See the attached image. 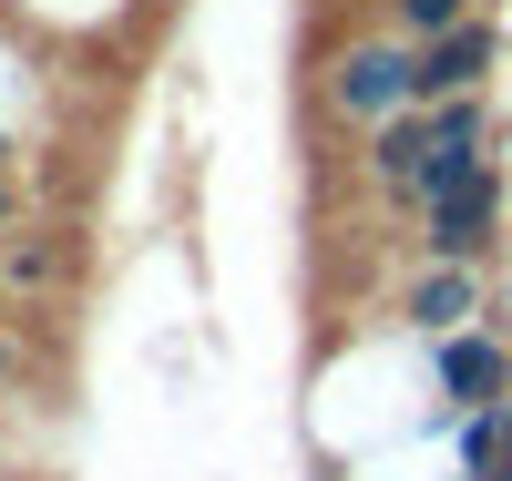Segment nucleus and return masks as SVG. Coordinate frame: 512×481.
Returning <instances> with one entry per match:
<instances>
[{"label":"nucleus","mask_w":512,"mask_h":481,"mask_svg":"<svg viewBox=\"0 0 512 481\" xmlns=\"http://www.w3.org/2000/svg\"><path fill=\"white\" fill-rule=\"evenodd\" d=\"M21 369H31V359H21V338H11V318H0V389H21Z\"/></svg>","instance_id":"obj_9"},{"label":"nucleus","mask_w":512,"mask_h":481,"mask_svg":"<svg viewBox=\"0 0 512 481\" xmlns=\"http://www.w3.org/2000/svg\"><path fill=\"white\" fill-rule=\"evenodd\" d=\"M0 318H11V277H0Z\"/></svg>","instance_id":"obj_12"},{"label":"nucleus","mask_w":512,"mask_h":481,"mask_svg":"<svg viewBox=\"0 0 512 481\" xmlns=\"http://www.w3.org/2000/svg\"><path fill=\"white\" fill-rule=\"evenodd\" d=\"M502 164H482V174H461L451 195H431L410 215V256L420 267H502Z\"/></svg>","instance_id":"obj_1"},{"label":"nucleus","mask_w":512,"mask_h":481,"mask_svg":"<svg viewBox=\"0 0 512 481\" xmlns=\"http://www.w3.org/2000/svg\"><path fill=\"white\" fill-rule=\"evenodd\" d=\"M390 318H400L420 348H431V338H451V328H482V318H502V277H492V267H410Z\"/></svg>","instance_id":"obj_4"},{"label":"nucleus","mask_w":512,"mask_h":481,"mask_svg":"<svg viewBox=\"0 0 512 481\" xmlns=\"http://www.w3.org/2000/svg\"><path fill=\"white\" fill-rule=\"evenodd\" d=\"M420 164H431V123H420V103L410 113H390V123H369L359 134V174L379 195H390L400 215H410V185H420Z\"/></svg>","instance_id":"obj_6"},{"label":"nucleus","mask_w":512,"mask_h":481,"mask_svg":"<svg viewBox=\"0 0 512 481\" xmlns=\"http://www.w3.org/2000/svg\"><path fill=\"white\" fill-rule=\"evenodd\" d=\"M410 41L400 31H369V41H349L328 72H318V103H328V123H349V134H369V123H390V113H410Z\"/></svg>","instance_id":"obj_2"},{"label":"nucleus","mask_w":512,"mask_h":481,"mask_svg":"<svg viewBox=\"0 0 512 481\" xmlns=\"http://www.w3.org/2000/svg\"><path fill=\"white\" fill-rule=\"evenodd\" d=\"M21 215H31V195H21V174H0V236H11Z\"/></svg>","instance_id":"obj_8"},{"label":"nucleus","mask_w":512,"mask_h":481,"mask_svg":"<svg viewBox=\"0 0 512 481\" xmlns=\"http://www.w3.org/2000/svg\"><path fill=\"white\" fill-rule=\"evenodd\" d=\"M410 103H451V93H492V72H502V31H492V11H472V21H451L441 41H410Z\"/></svg>","instance_id":"obj_5"},{"label":"nucleus","mask_w":512,"mask_h":481,"mask_svg":"<svg viewBox=\"0 0 512 481\" xmlns=\"http://www.w3.org/2000/svg\"><path fill=\"white\" fill-rule=\"evenodd\" d=\"M472 11H482V0H390V31L400 41H441L451 21H472Z\"/></svg>","instance_id":"obj_7"},{"label":"nucleus","mask_w":512,"mask_h":481,"mask_svg":"<svg viewBox=\"0 0 512 481\" xmlns=\"http://www.w3.org/2000/svg\"><path fill=\"white\" fill-rule=\"evenodd\" d=\"M431 400H441V420H461V410H502V400H512V338H502V318L431 338Z\"/></svg>","instance_id":"obj_3"},{"label":"nucleus","mask_w":512,"mask_h":481,"mask_svg":"<svg viewBox=\"0 0 512 481\" xmlns=\"http://www.w3.org/2000/svg\"><path fill=\"white\" fill-rule=\"evenodd\" d=\"M21 164V134H11V123H0V174H11Z\"/></svg>","instance_id":"obj_11"},{"label":"nucleus","mask_w":512,"mask_h":481,"mask_svg":"<svg viewBox=\"0 0 512 481\" xmlns=\"http://www.w3.org/2000/svg\"><path fill=\"white\" fill-rule=\"evenodd\" d=\"M492 420H502V481H512V400H502V410H492Z\"/></svg>","instance_id":"obj_10"}]
</instances>
